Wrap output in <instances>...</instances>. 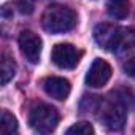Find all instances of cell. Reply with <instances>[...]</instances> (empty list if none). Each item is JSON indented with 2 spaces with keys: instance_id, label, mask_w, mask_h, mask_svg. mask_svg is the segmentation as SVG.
Wrapping results in <instances>:
<instances>
[{
  "instance_id": "11",
  "label": "cell",
  "mask_w": 135,
  "mask_h": 135,
  "mask_svg": "<svg viewBox=\"0 0 135 135\" xmlns=\"http://www.w3.org/2000/svg\"><path fill=\"white\" fill-rule=\"evenodd\" d=\"M0 129H2L3 133H16V132H18V121H16V118H15L10 111H7V110L2 111Z\"/></svg>"
},
{
  "instance_id": "12",
  "label": "cell",
  "mask_w": 135,
  "mask_h": 135,
  "mask_svg": "<svg viewBox=\"0 0 135 135\" xmlns=\"http://www.w3.org/2000/svg\"><path fill=\"white\" fill-rule=\"evenodd\" d=\"M69 135H92L94 133V127L89 122H76L72 127L67 129Z\"/></svg>"
},
{
  "instance_id": "1",
  "label": "cell",
  "mask_w": 135,
  "mask_h": 135,
  "mask_svg": "<svg viewBox=\"0 0 135 135\" xmlns=\"http://www.w3.org/2000/svg\"><path fill=\"white\" fill-rule=\"evenodd\" d=\"M94 40L100 48L114 54H122L135 46V30L113 24H99L94 29Z\"/></svg>"
},
{
  "instance_id": "9",
  "label": "cell",
  "mask_w": 135,
  "mask_h": 135,
  "mask_svg": "<svg viewBox=\"0 0 135 135\" xmlns=\"http://www.w3.org/2000/svg\"><path fill=\"white\" fill-rule=\"evenodd\" d=\"M129 7V0H107V13L114 19L127 18Z\"/></svg>"
},
{
  "instance_id": "4",
  "label": "cell",
  "mask_w": 135,
  "mask_h": 135,
  "mask_svg": "<svg viewBox=\"0 0 135 135\" xmlns=\"http://www.w3.org/2000/svg\"><path fill=\"white\" fill-rule=\"evenodd\" d=\"M59 122V113L54 107L46 103L35 105L29 113V124L38 133H51Z\"/></svg>"
},
{
  "instance_id": "10",
  "label": "cell",
  "mask_w": 135,
  "mask_h": 135,
  "mask_svg": "<svg viewBox=\"0 0 135 135\" xmlns=\"http://www.w3.org/2000/svg\"><path fill=\"white\" fill-rule=\"evenodd\" d=\"M0 75H2V84H7L10 80H13V76L16 75V64L10 56H3L2 57V65H0Z\"/></svg>"
},
{
  "instance_id": "7",
  "label": "cell",
  "mask_w": 135,
  "mask_h": 135,
  "mask_svg": "<svg viewBox=\"0 0 135 135\" xmlns=\"http://www.w3.org/2000/svg\"><path fill=\"white\" fill-rule=\"evenodd\" d=\"M111 78V67L103 59H95L86 73V84L89 88H102Z\"/></svg>"
},
{
  "instance_id": "8",
  "label": "cell",
  "mask_w": 135,
  "mask_h": 135,
  "mask_svg": "<svg viewBox=\"0 0 135 135\" xmlns=\"http://www.w3.org/2000/svg\"><path fill=\"white\" fill-rule=\"evenodd\" d=\"M41 86H43V91L56 100H65L70 94L69 80L60 78V76H49V78L43 80Z\"/></svg>"
},
{
  "instance_id": "6",
  "label": "cell",
  "mask_w": 135,
  "mask_h": 135,
  "mask_svg": "<svg viewBox=\"0 0 135 135\" xmlns=\"http://www.w3.org/2000/svg\"><path fill=\"white\" fill-rule=\"evenodd\" d=\"M19 49L22 52V56L30 62V64H38L40 62V56H41V49H43V41L41 38L32 32V30H22L19 38Z\"/></svg>"
},
{
  "instance_id": "13",
  "label": "cell",
  "mask_w": 135,
  "mask_h": 135,
  "mask_svg": "<svg viewBox=\"0 0 135 135\" xmlns=\"http://www.w3.org/2000/svg\"><path fill=\"white\" fill-rule=\"evenodd\" d=\"M124 73L129 75L130 78H135V56L127 59V62L124 64Z\"/></svg>"
},
{
  "instance_id": "2",
  "label": "cell",
  "mask_w": 135,
  "mask_h": 135,
  "mask_svg": "<svg viewBox=\"0 0 135 135\" xmlns=\"http://www.w3.org/2000/svg\"><path fill=\"white\" fill-rule=\"evenodd\" d=\"M41 26L49 33H64L76 26V13L60 3L49 5L41 16Z\"/></svg>"
},
{
  "instance_id": "5",
  "label": "cell",
  "mask_w": 135,
  "mask_h": 135,
  "mask_svg": "<svg viewBox=\"0 0 135 135\" xmlns=\"http://www.w3.org/2000/svg\"><path fill=\"white\" fill-rule=\"evenodd\" d=\"M81 51L76 49L73 45L70 43H57L52 48L51 52V59L52 62L59 67V69H67V70H72L78 65L80 59H81Z\"/></svg>"
},
{
  "instance_id": "3",
  "label": "cell",
  "mask_w": 135,
  "mask_h": 135,
  "mask_svg": "<svg viewBox=\"0 0 135 135\" xmlns=\"http://www.w3.org/2000/svg\"><path fill=\"white\" fill-rule=\"evenodd\" d=\"M127 100L126 95H119L118 92L110 97V100L103 105L102 110V121L108 130H121L127 119Z\"/></svg>"
}]
</instances>
